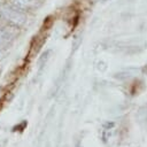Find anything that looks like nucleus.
Here are the masks:
<instances>
[{
  "mask_svg": "<svg viewBox=\"0 0 147 147\" xmlns=\"http://www.w3.org/2000/svg\"><path fill=\"white\" fill-rule=\"evenodd\" d=\"M0 10H1V14L10 22H14L16 24H21L24 22V15L17 11V9H11L9 7H2Z\"/></svg>",
  "mask_w": 147,
  "mask_h": 147,
  "instance_id": "obj_1",
  "label": "nucleus"
},
{
  "mask_svg": "<svg viewBox=\"0 0 147 147\" xmlns=\"http://www.w3.org/2000/svg\"><path fill=\"white\" fill-rule=\"evenodd\" d=\"M11 2L17 8H21V9L29 8V7H31V6L34 5V1L33 0H11Z\"/></svg>",
  "mask_w": 147,
  "mask_h": 147,
  "instance_id": "obj_2",
  "label": "nucleus"
}]
</instances>
